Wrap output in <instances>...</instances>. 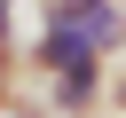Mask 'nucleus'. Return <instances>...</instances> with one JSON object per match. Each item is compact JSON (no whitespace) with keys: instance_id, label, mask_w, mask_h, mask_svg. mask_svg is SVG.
Here are the masks:
<instances>
[{"instance_id":"f257e3e1","label":"nucleus","mask_w":126,"mask_h":118,"mask_svg":"<svg viewBox=\"0 0 126 118\" xmlns=\"http://www.w3.org/2000/svg\"><path fill=\"white\" fill-rule=\"evenodd\" d=\"M24 71H39V79H63V71H94V63H110L87 31H71V24H39V39L16 55Z\"/></svg>"},{"instance_id":"f03ea898","label":"nucleus","mask_w":126,"mask_h":118,"mask_svg":"<svg viewBox=\"0 0 126 118\" xmlns=\"http://www.w3.org/2000/svg\"><path fill=\"white\" fill-rule=\"evenodd\" d=\"M39 24H71V31H87L102 55L126 47V0H39Z\"/></svg>"},{"instance_id":"7ed1b4c3","label":"nucleus","mask_w":126,"mask_h":118,"mask_svg":"<svg viewBox=\"0 0 126 118\" xmlns=\"http://www.w3.org/2000/svg\"><path fill=\"white\" fill-rule=\"evenodd\" d=\"M102 94H110V63L47 79V102H55V118H94V110H102Z\"/></svg>"},{"instance_id":"20e7f679","label":"nucleus","mask_w":126,"mask_h":118,"mask_svg":"<svg viewBox=\"0 0 126 118\" xmlns=\"http://www.w3.org/2000/svg\"><path fill=\"white\" fill-rule=\"evenodd\" d=\"M0 55H16V0H0Z\"/></svg>"},{"instance_id":"39448f33","label":"nucleus","mask_w":126,"mask_h":118,"mask_svg":"<svg viewBox=\"0 0 126 118\" xmlns=\"http://www.w3.org/2000/svg\"><path fill=\"white\" fill-rule=\"evenodd\" d=\"M102 102H110V110L126 118V71H110V94H102Z\"/></svg>"},{"instance_id":"423d86ee","label":"nucleus","mask_w":126,"mask_h":118,"mask_svg":"<svg viewBox=\"0 0 126 118\" xmlns=\"http://www.w3.org/2000/svg\"><path fill=\"white\" fill-rule=\"evenodd\" d=\"M8 94H16V55H0V110H8Z\"/></svg>"}]
</instances>
